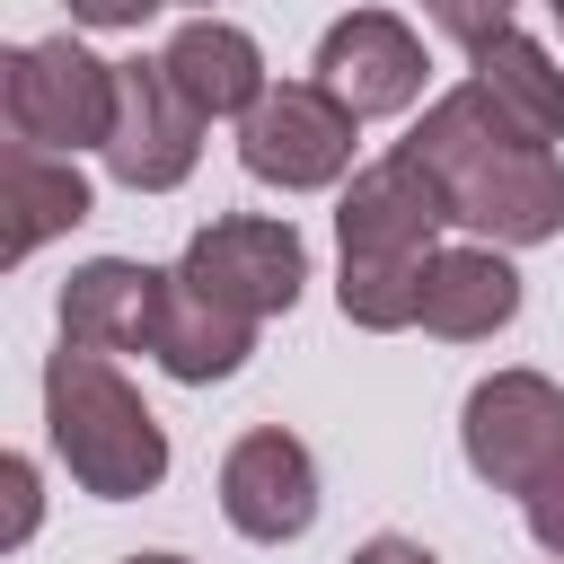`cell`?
<instances>
[{"instance_id": "obj_18", "label": "cell", "mask_w": 564, "mask_h": 564, "mask_svg": "<svg viewBox=\"0 0 564 564\" xmlns=\"http://www.w3.org/2000/svg\"><path fill=\"white\" fill-rule=\"evenodd\" d=\"M520 511H529V538H538L546 555H564V467H555L538 494H520Z\"/></svg>"}, {"instance_id": "obj_5", "label": "cell", "mask_w": 564, "mask_h": 564, "mask_svg": "<svg viewBox=\"0 0 564 564\" xmlns=\"http://www.w3.org/2000/svg\"><path fill=\"white\" fill-rule=\"evenodd\" d=\"M458 449L476 485L494 494H538L564 467V388L546 370H494L458 405Z\"/></svg>"}, {"instance_id": "obj_15", "label": "cell", "mask_w": 564, "mask_h": 564, "mask_svg": "<svg viewBox=\"0 0 564 564\" xmlns=\"http://www.w3.org/2000/svg\"><path fill=\"white\" fill-rule=\"evenodd\" d=\"M0 194H9V238H0L9 264H26L44 238H62V229H79V220L97 212L79 159H70V150H35V141H9V159H0Z\"/></svg>"}, {"instance_id": "obj_24", "label": "cell", "mask_w": 564, "mask_h": 564, "mask_svg": "<svg viewBox=\"0 0 564 564\" xmlns=\"http://www.w3.org/2000/svg\"><path fill=\"white\" fill-rule=\"evenodd\" d=\"M555 18H564V0H555Z\"/></svg>"}, {"instance_id": "obj_14", "label": "cell", "mask_w": 564, "mask_h": 564, "mask_svg": "<svg viewBox=\"0 0 564 564\" xmlns=\"http://www.w3.org/2000/svg\"><path fill=\"white\" fill-rule=\"evenodd\" d=\"M256 352V317L220 308L212 291H194L185 273H167V300H159V335H150V361L185 388H212V379H238Z\"/></svg>"}, {"instance_id": "obj_11", "label": "cell", "mask_w": 564, "mask_h": 564, "mask_svg": "<svg viewBox=\"0 0 564 564\" xmlns=\"http://www.w3.org/2000/svg\"><path fill=\"white\" fill-rule=\"evenodd\" d=\"M159 300H167V273L141 264V256H88L70 264L62 282V344H97V352H150L159 335Z\"/></svg>"}, {"instance_id": "obj_13", "label": "cell", "mask_w": 564, "mask_h": 564, "mask_svg": "<svg viewBox=\"0 0 564 564\" xmlns=\"http://www.w3.org/2000/svg\"><path fill=\"white\" fill-rule=\"evenodd\" d=\"M520 317V273H511V247L476 238V247H441L432 273H423V335L441 344H485Z\"/></svg>"}, {"instance_id": "obj_3", "label": "cell", "mask_w": 564, "mask_h": 564, "mask_svg": "<svg viewBox=\"0 0 564 564\" xmlns=\"http://www.w3.org/2000/svg\"><path fill=\"white\" fill-rule=\"evenodd\" d=\"M352 141L361 115L326 88V79H273L247 115H238V167L273 194H326L352 176Z\"/></svg>"}, {"instance_id": "obj_22", "label": "cell", "mask_w": 564, "mask_h": 564, "mask_svg": "<svg viewBox=\"0 0 564 564\" xmlns=\"http://www.w3.org/2000/svg\"><path fill=\"white\" fill-rule=\"evenodd\" d=\"M115 564H185V555H167V546H150V555H115Z\"/></svg>"}, {"instance_id": "obj_20", "label": "cell", "mask_w": 564, "mask_h": 564, "mask_svg": "<svg viewBox=\"0 0 564 564\" xmlns=\"http://www.w3.org/2000/svg\"><path fill=\"white\" fill-rule=\"evenodd\" d=\"M344 564H441V555H432L423 538H397V529H379V538H361Z\"/></svg>"}, {"instance_id": "obj_2", "label": "cell", "mask_w": 564, "mask_h": 564, "mask_svg": "<svg viewBox=\"0 0 564 564\" xmlns=\"http://www.w3.org/2000/svg\"><path fill=\"white\" fill-rule=\"evenodd\" d=\"M44 441L97 502H141L167 485V432L141 405V388L97 344H62L44 361Z\"/></svg>"}, {"instance_id": "obj_16", "label": "cell", "mask_w": 564, "mask_h": 564, "mask_svg": "<svg viewBox=\"0 0 564 564\" xmlns=\"http://www.w3.org/2000/svg\"><path fill=\"white\" fill-rule=\"evenodd\" d=\"M467 79L529 132V141H564V70H555V53L538 44V35H520V26H502L494 44H476L467 53Z\"/></svg>"}, {"instance_id": "obj_17", "label": "cell", "mask_w": 564, "mask_h": 564, "mask_svg": "<svg viewBox=\"0 0 564 564\" xmlns=\"http://www.w3.org/2000/svg\"><path fill=\"white\" fill-rule=\"evenodd\" d=\"M423 18H432L449 44L476 53V44H494V35L511 26V0H423Z\"/></svg>"}, {"instance_id": "obj_10", "label": "cell", "mask_w": 564, "mask_h": 564, "mask_svg": "<svg viewBox=\"0 0 564 564\" xmlns=\"http://www.w3.org/2000/svg\"><path fill=\"white\" fill-rule=\"evenodd\" d=\"M423 35L397 18V9H352V18H335L326 35H317V62H308V79H326L361 123L370 115H405L414 97H423Z\"/></svg>"}, {"instance_id": "obj_1", "label": "cell", "mask_w": 564, "mask_h": 564, "mask_svg": "<svg viewBox=\"0 0 564 564\" xmlns=\"http://www.w3.org/2000/svg\"><path fill=\"white\" fill-rule=\"evenodd\" d=\"M405 150L441 176L458 229H476L494 247H546L564 229V159L546 141H529L476 79L441 88L423 106V123L405 132Z\"/></svg>"}, {"instance_id": "obj_25", "label": "cell", "mask_w": 564, "mask_h": 564, "mask_svg": "<svg viewBox=\"0 0 564 564\" xmlns=\"http://www.w3.org/2000/svg\"><path fill=\"white\" fill-rule=\"evenodd\" d=\"M555 564H564V555H555Z\"/></svg>"}, {"instance_id": "obj_6", "label": "cell", "mask_w": 564, "mask_h": 564, "mask_svg": "<svg viewBox=\"0 0 564 564\" xmlns=\"http://www.w3.org/2000/svg\"><path fill=\"white\" fill-rule=\"evenodd\" d=\"M441 229H449V194H441V176L405 141L344 176V203H335L344 264H405V273H423L441 256Z\"/></svg>"}, {"instance_id": "obj_12", "label": "cell", "mask_w": 564, "mask_h": 564, "mask_svg": "<svg viewBox=\"0 0 564 564\" xmlns=\"http://www.w3.org/2000/svg\"><path fill=\"white\" fill-rule=\"evenodd\" d=\"M159 62H167V79L185 88V106L203 115V123H238L273 79H264V44L238 26V18H220V9H203V18H185L167 44H159Z\"/></svg>"}, {"instance_id": "obj_9", "label": "cell", "mask_w": 564, "mask_h": 564, "mask_svg": "<svg viewBox=\"0 0 564 564\" xmlns=\"http://www.w3.org/2000/svg\"><path fill=\"white\" fill-rule=\"evenodd\" d=\"M220 520L238 538H256V546L308 538V520H317V458H308V441L282 432V423L238 432L220 449Z\"/></svg>"}, {"instance_id": "obj_19", "label": "cell", "mask_w": 564, "mask_h": 564, "mask_svg": "<svg viewBox=\"0 0 564 564\" xmlns=\"http://www.w3.org/2000/svg\"><path fill=\"white\" fill-rule=\"evenodd\" d=\"M62 9H70L79 26H106V35H115V26H141V18L167 9V0H62Z\"/></svg>"}, {"instance_id": "obj_21", "label": "cell", "mask_w": 564, "mask_h": 564, "mask_svg": "<svg viewBox=\"0 0 564 564\" xmlns=\"http://www.w3.org/2000/svg\"><path fill=\"white\" fill-rule=\"evenodd\" d=\"M9 494H18V520H9V538H26V529H35V458H9Z\"/></svg>"}, {"instance_id": "obj_8", "label": "cell", "mask_w": 564, "mask_h": 564, "mask_svg": "<svg viewBox=\"0 0 564 564\" xmlns=\"http://www.w3.org/2000/svg\"><path fill=\"white\" fill-rule=\"evenodd\" d=\"M176 273H185L194 291H212L220 308H238V317L264 326V317H282V308L300 300V282H308V247H300L291 220L220 212V220H203V229L185 238Z\"/></svg>"}, {"instance_id": "obj_7", "label": "cell", "mask_w": 564, "mask_h": 564, "mask_svg": "<svg viewBox=\"0 0 564 564\" xmlns=\"http://www.w3.org/2000/svg\"><path fill=\"white\" fill-rule=\"evenodd\" d=\"M106 176L123 194H176L203 159V115L185 106V88L167 79L159 53L115 62V123H106Z\"/></svg>"}, {"instance_id": "obj_4", "label": "cell", "mask_w": 564, "mask_h": 564, "mask_svg": "<svg viewBox=\"0 0 564 564\" xmlns=\"http://www.w3.org/2000/svg\"><path fill=\"white\" fill-rule=\"evenodd\" d=\"M0 115H9V141H35V150H106L115 62H97L79 35L9 44L0 53Z\"/></svg>"}, {"instance_id": "obj_23", "label": "cell", "mask_w": 564, "mask_h": 564, "mask_svg": "<svg viewBox=\"0 0 564 564\" xmlns=\"http://www.w3.org/2000/svg\"><path fill=\"white\" fill-rule=\"evenodd\" d=\"M167 9H220V0H167Z\"/></svg>"}]
</instances>
